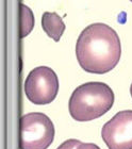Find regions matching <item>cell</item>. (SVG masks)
Returning a JSON list of instances; mask_svg holds the SVG:
<instances>
[{"instance_id":"cell-6","label":"cell","mask_w":132,"mask_h":149,"mask_svg":"<svg viewBox=\"0 0 132 149\" xmlns=\"http://www.w3.org/2000/svg\"><path fill=\"white\" fill-rule=\"evenodd\" d=\"M42 27L50 38L59 42L65 31V24L61 16L54 12H45L42 16Z\"/></svg>"},{"instance_id":"cell-9","label":"cell","mask_w":132,"mask_h":149,"mask_svg":"<svg viewBox=\"0 0 132 149\" xmlns=\"http://www.w3.org/2000/svg\"><path fill=\"white\" fill-rule=\"evenodd\" d=\"M76 149H100L96 144L93 143H80Z\"/></svg>"},{"instance_id":"cell-4","label":"cell","mask_w":132,"mask_h":149,"mask_svg":"<svg viewBox=\"0 0 132 149\" xmlns=\"http://www.w3.org/2000/svg\"><path fill=\"white\" fill-rule=\"evenodd\" d=\"M59 78L53 69L38 66L26 78L24 88L28 100L37 106L52 102L59 92Z\"/></svg>"},{"instance_id":"cell-2","label":"cell","mask_w":132,"mask_h":149,"mask_svg":"<svg viewBox=\"0 0 132 149\" xmlns=\"http://www.w3.org/2000/svg\"><path fill=\"white\" fill-rule=\"evenodd\" d=\"M114 103V93L103 82H86L73 92L68 110L77 121H91L110 111Z\"/></svg>"},{"instance_id":"cell-3","label":"cell","mask_w":132,"mask_h":149,"mask_svg":"<svg viewBox=\"0 0 132 149\" xmlns=\"http://www.w3.org/2000/svg\"><path fill=\"white\" fill-rule=\"evenodd\" d=\"M20 149H47L54 139V126L44 113L33 112L22 115L19 120Z\"/></svg>"},{"instance_id":"cell-5","label":"cell","mask_w":132,"mask_h":149,"mask_svg":"<svg viewBox=\"0 0 132 149\" xmlns=\"http://www.w3.org/2000/svg\"><path fill=\"white\" fill-rule=\"evenodd\" d=\"M101 137L109 149H132V110L118 112L107 121Z\"/></svg>"},{"instance_id":"cell-10","label":"cell","mask_w":132,"mask_h":149,"mask_svg":"<svg viewBox=\"0 0 132 149\" xmlns=\"http://www.w3.org/2000/svg\"><path fill=\"white\" fill-rule=\"evenodd\" d=\"M130 94H131V97H132V83H131V86H130Z\"/></svg>"},{"instance_id":"cell-7","label":"cell","mask_w":132,"mask_h":149,"mask_svg":"<svg viewBox=\"0 0 132 149\" xmlns=\"http://www.w3.org/2000/svg\"><path fill=\"white\" fill-rule=\"evenodd\" d=\"M19 12H20V38L27 36L33 29L34 17L31 11L27 6L20 2L19 4Z\"/></svg>"},{"instance_id":"cell-8","label":"cell","mask_w":132,"mask_h":149,"mask_svg":"<svg viewBox=\"0 0 132 149\" xmlns=\"http://www.w3.org/2000/svg\"><path fill=\"white\" fill-rule=\"evenodd\" d=\"M81 143L79 140H75V139H71V140L65 141L64 143H62L57 149H76L78 145Z\"/></svg>"},{"instance_id":"cell-1","label":"cell","mask_w":132,"mask_h":149,"mask_svg":"<svg viewBox=\"0 0 132 149\" xmlns=\"http://www.w3.org/2000/svg\"><path fill=\"white\" fill-rule=\"evenodd\" d=\"M122 56L120 40L110 26L96 22L87 26L76 44V56L83 70L89 74H107L118 64Z\"/></svg>"}]
</instances>
